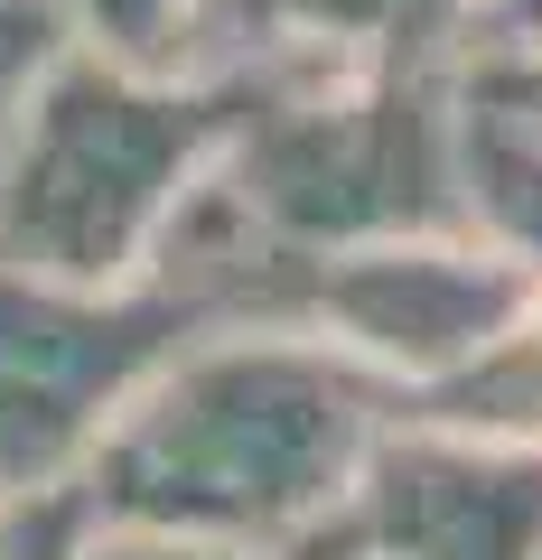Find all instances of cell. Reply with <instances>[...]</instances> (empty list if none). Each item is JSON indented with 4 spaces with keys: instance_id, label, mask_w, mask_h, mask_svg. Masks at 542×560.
I'll list each match as a JSON object with an SVG mask.
<instances>
[{
    "instance_id": "1",
    "label": "cell",
    "mask_w": 542,
    "mask_h": 560,
    "mask_svg": "<svg viewBox=\"0 0 542 560\" xmlns=\"http://www.w3.org/2000/svg\"><path fill=\"white\" fill-rule=\"evenodd\" d=\"M365 440V383L300 346L197 355L131 411L94 467V495L141 523H300L346 486Z\"/></svg>"
},
{
    "instance_id": "2",
    "label": "cell",
    "mask_w": 542,
    "mask_h": 560,
    "mask_svg": "<svg viewBox=\"0 0 542 560\" xmlns=\"http://www.w3.org/2000/svg\"><path fill=\"white\" fill-rule=\"evenodd\" d=\"M234 121V94H150L122 66L47 75L0 168V271L57 290L131 271V253L178 206V178Z\"/></svg>"
},
{
    "instance_id": "3",
    "label": "cell",
    "mask_w": 542,
    "mask_h": 560,
    "mask_svg": "<svg viewBox=\"0 0 542 560\" xmlns=\"http://www.w3.org/2000/svg\"><path fill=\"white\" fill-rule=\"evenodd\" d=\"M449 140L412 84L309 94L281 113H243V215L253 234L300 243H374L449 224Z\"/></svg>"
},
{
    "instance_id": "4",
    "label": "cell",
    "mask_w": 542,
    "mask_h": 560,
    "mask_svg": "<svg viewBox=\"0 0 542 560\" xmlns=\"http://www.w3.org/2000/svg\"><path fill=\"white\" fill-rule=\"evenodd\" d=\"M178 243H187V261L150 300H122V308H84L57 280L0 271V495L38 486L57 458H76L94 440V420L122 401V383L150 374L160 346L216 308V271H262L253 253H234V261L197 253L187 224H178Z\"/></svg>"
},
{
    "instance_id": "5",
    "label": "cell",
    "mask_w": 542,
    "mask_h": 560,
    "mask_svg": "<svg viewBox=\"0 0 542 560\" xmlns=\"http://www.w3.org/2000/svg\"><path fill=\"white\" fill-rule=\"evenodd\" d=\"M365 560H542V458L402 440L365 467Z\"/></svg>"
},
{
    "instance_id": "6",
    "label": "cell",
    "mask_w": 542,
    "mask_h": 560,
    "mask_svg": "<svg viewBox=\"0 0 542 560\" xmlns=\"http://www.w3.org/2000/svg\"><path fill=\"white\" fill-rule=\"evenodd\" d=\"M300 300L319 318H337L346 337H365L374 355L402 364H468L515 327L523 280L505 261L468 253H337L319 280H300Z\"/></svg>"
},
{
    "instance_id": "7",
    "label": "cell",
    "mask_w": 542,
    "mask_h": 560,
    "mask_svg": "<svg viewBox=\"0 0 542 560\" xmlns=\"http://www.w3.org/2000/svg\"><path fill=\"white\" fill-rule=\"evenodd\" d=\"M459 178H468V215L486 206V215L505 224V243L542 261V140L515 131V113H477L468 121Z\"/></svg>"
},
{
    "instance_id": "8",
    "label": "cell",
    "mask_w": 542,
    "mask_h": 560,
    "mask_svg": "<svg viewBox=\"0 0 542 560\" xmlns=\"http://www.w3.org/2000/svg\"><path fill=\"white\" fill-rule=\"evenodd\" d=\"M440 420L468 430H542V318H515L486 355H468V374L440 393Z\"/></svg>"
},
{
    "instance_id": "9",
    "label": "cell",
    "mask_w": 542,
    "mask_h": 560,
    "mask_svg": "<svg viewBox=\"0 0 542 560\" xmlns=\"http://www.w3.org/2000/svg\"><path fill=\"white\" fill-rule=\"evenodd\" d=\"M84 20H94V38L113 47L122 66H150V57H169L178 47V28H187V10L197 0H76Z\"/></svg>"
},
{
    "instance_id": "10",
    "label": "cell",
    "mask_w": 542,
    "mask_h": 560,
    "mask_svg": "<svg viewBox=\"0 0 542 560\" xmlns=\"http://www.w3.org/2000/svg\"><path fill=\"white\" fill-rule=\"evenodd\" d=\"M94 560H234V551H206V541H178V533H131V541H113Z\"/></svg>"
},
{
    "instance_id": "11",
    "label": "cell",
    "mask_w": 542,
    "mask_h": 560,
    "mask_svg": "<svg viewBox=\"0 0 542 560\" xmlns=\"http://www.w3.org/2000/svg\"><path fill=\"white\" fill-rule=\"evenodd\" d=\"M0 560H57V523H47V533H38V551H28V541H20V551H0Z\"/></svg>"
},
{
    "instance_id": "12",
    "label": "cell",
    "mask_w": 542,
    "mask_h": 560,
    "mask_svg": "<svg viewBox=\"0 0 542 560\" xmlns=\"http://www.w3.org/2000/svg\"><path fill=\"white\" fill-rule=\"evenodd\" d=\"M309 560H365V551H346V541H327V551H309Z\"/></svg>"
}]
</instances>
